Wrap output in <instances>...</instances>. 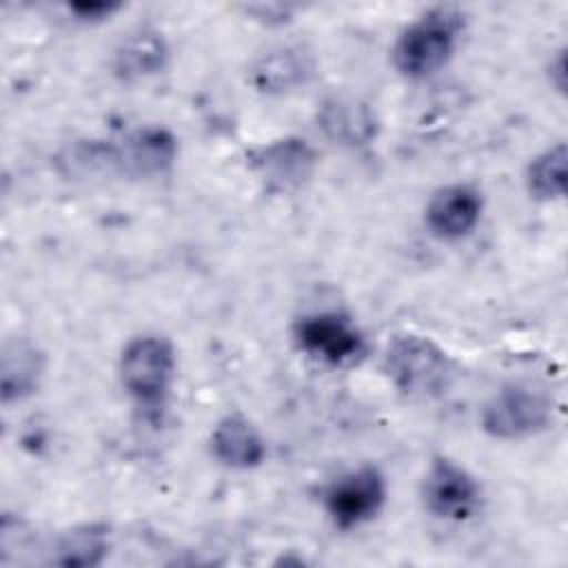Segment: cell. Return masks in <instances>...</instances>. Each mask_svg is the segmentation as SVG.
Here are the masks:
<instances>
[{
	"label": "cell",
	"mask_w": 568,
	"mask_h": 568,
	"mask_svg": "<svg viewBox=\"0 0 568 568\" xmlns=\"http://www.w3.org/2000/svg\"><path fill=\"white\" fill-rule=\"evenodd\" d=\"M464 16L453 7H435L408 24L393 47V62L406 78H426L453 55L464 27Z\"/></svg>",
	"instance_id": "obj_1"
},
{
	"label": "cell",
	"mask_w": 568,
	"mask_h": 568,
	"mask_svg": "<svg viewBox=\"0 0 568 568\" xmlns=\"http://www.w3.org/2000/svg\"><path fill=\"white\" fill-rule=\"evenodd\" d=\"M384 368L390 382L408 397L433 399L453 382V362L424 335H399L388 344Z\"/></svg>",
	"instance_id": "obj_2"
},
{
	"label": "cell",
	"mask_w": 568,
	"mask_h": 568,
	"mask_svg": "<svg viewBox=\"0 0 568 568\" xmlns=\"http://www.w3.org/2000/svg\"><path fill=\"white\" fill-rule=\"evenodd\" d=\"M175 355L164 337L144 335L131 339L120 357V379L126 393L142 406H158L173 382Z\"/></svg>",
	"instance_id": "obj_3"
},
{
	"label": "cell",
	"mask_w": 568,
	"mask_h": 568,
	"mask_svg": "<svg viewBox=\"0 0 568 568\" xmlns=\"http://www.w3.org/2000/svg\"><path fill=\"white\" fill-rule=\"evenodd\" d=\"M552 419L550 399L530 386L510 384L495 393L481 410V428L495 439H524Z\"/></svg>",
	"instance_id": "obj_4"
},
{
	"label": "cell",
	"mask_w": 568,
	"mask_h": 568,
	"mask_svg": "<svg viewBox=\"0 0 568 568\" xmlns=\"http://www.w3.org/2000/svg\"><path fill=\"white\" fill-rule=\"evenodd\" d=\"M422 497L424 506L435 517L464 521L479 510L481 488L466 468L453 459L437 457L424 475Z\"/></svg>",
	"instance_id": "obj_5"
},
{
	"label": "cell",
	"mask_w": 568,
	"mask_h": 568,
	"mask_svg": "<svg viewBox=\"0 0 568 568\" xmlns=\"http://www.w3.org/2000/svg\"><path fill=\"white\" fill-rule=\"evenodd\" d=\"M386 499L384 475L373 466H362L335 479L324 493V506L333 524L342 530L373 519Z\"/></svg>",
	"instance_id": "obj_6"
},
{
	"label": "cell",
	"mask_w": 568,
	"mask_h": 568,
	"mask_svg": "<svg viewBox=\"0 0 568 568\" xmlns=\"http://www.w3.org/2000/svg\"><path fill=\"white\" fill-rule=\"evenodd\" d=\"M297 346L331 366H344L355 362L364 353V337L339 313H313L295 326Z\"/></svg>",
	"instance_id": "obj_7"
},
{
	"label": "cell",
	"mask_w": 568,
	"mask_h": 568,
	"mask_svg": "<svg viewBox=\"0 0 568 568\" xmlns=\"http://www.w3.org/2000/svg\"><path fill=\"white\" fill-rule=\"evenodd\" d=\"M481 195L470 184H448L439 189L426 206V224L442 240L468 235L481 217Z\"/></svg>",
	"instance_id": "obj_8"
},
{
	"label": "cell",
	"mask_w": 568,
	"mask_h": 568,
	"mask_svg": "<svg viewBox=\"0 0 568 568\" xmlns=\"http://www.w3.org/2000/svg\"><path fill=\"white\" fill-rule=\"evenodd\" d=\"M315 162V151L300 138L275 140L253 155L255 171L273 189H295L304 184L311 178Z\"/></svg>",
	"instance_id": "obj_9"
},
{
	"label": "cell",
	"mask_w": 568,
	"mask_h": 568,
	"mask_svg": "<svg viewBox=\"0 0 568 568\" xmlns=\"http://www.w3.org/2000/svg\"><path fill=\"white\" fill-rule=\"evenodd\" d=\"M313 75V58L302 47H275L262 53L251 71V84L262 93H286Z\"/></svg>",
	"instance_id": "obj_10"
},
{
	"label": "cell",
	"mask_w": 568,
	"mask_h": 568,
	"mask_svg": "<svg viewBox=\"0 0 568 568\" xmlns=\"http://www.w3.org/2000/svg\"><path fill=\"white\" fill-rule=\"evenodd\" d=\"M211 453L220 464L246 470L262 464L266 448L257 428L244 415L231 413L215 424L211 433Z\"/></svg>",
	"instance_id": "obj_11"
},
{
	"label": "cell",
	"mask_w": 568,
	"mask_h": 568,
	"mask_svg": "<svg viewBox=\"0 0 568 568\" xmlns=\"http://www.w3.org/2000/svg\"><path fill=\"white\" fill-rule=\"evenodd\" d=\"M317 122L322 131L339 144H366L375 135V115L368 104L348 95L328 98L320 113Z\"/></svg>",
	"instance_id": "obj_12"
},
{
	"label": "cell",
	"mask_w": 568,
	"mask_h": 568,
	"mask_svg": "<svg viewBox=\"0 0 568 568\" xmlns=\"http://www.w3.org/2000/svg\"><path fill=\"white\" fill-rule=\"evenodd\" d=\"M169 58V47L160 31L142 27L131 31L115 49L113 71L122 80L149 78L164 69Z\"/></svg>",
	"instance_id": "obj_13"
},
{
	"label": "cell",
	"mask_w": 568,
	"mask_h": 568,
	"mask_svg": "<svg viewBox=\"0 0 568 568\" xmlns=\"http://www.w3.org/2000/svg\"><path fill=\"white\" fill-rule=\"evenodd\" d=\"M44 373V353L29 339L18 337L4 344L2 366H0V386L2 399L16 402L31 395Z\"/></svg>",
	"instance_id": "obj_14"
},
{
	"label": "cell",
	"mask_w": 568,
	"mask_h": 568,
	"mask_svg": "<svg viewBox=\"0 0 568 568\" xmlns=\"http://www.w3.org/2000/svg\"><path fill=\"white\" fill-rule=\"evenodd\" d=\"M175 153H178V144L169 131L158 126H146V129L133 131L124 140L120 149V162L133 173L153 175L169 169L171 162L175 160Z\"/></svg>",
	"instance_id": "obj_15"
},
{
	"label": "cell",
	"mask_w": 568,
	"mask_h": 568,
	"mask_svg": "<svg viewBox=\"0 0 568 568\" xmlns=\"http://www.w3.org/2000/svg\"><path fill=\"white\" fill-rule=\"evenodd\" d=\"M568 151L559 142L535 155L526 169V186L539 200H557L566 193Z\"/></svg>",
	"instance_id": "obj_16"
},
{
	"label": "cell",
	"mask_w": 568,
	"mask_h": 568,
	"mask_svg": "<svg viewBox=\"0 0 568 568\" xmlns=\"http://www.w3.org/2000/svg\"><path fill=\"white\" fill-rule=\"evenodd\" d=\"M109 552V535L104 526L84 524L69 530L58 548H55V564L87 568L98 566Z\"/></svg>",
	"instance_id": "obj_17"
},
{
	"label": "cell",
	"mask_w": 568,
	"mask_h": 568,
	"mask_svg": "<svg viewBox=\"0 0 568 568\" xmlns=\"http://www.w3.org/2000/svg\"><path fill=\"white\" fill-rule=\"evenodd\" d=\"M69 9L80 18V20H102L111 16L113 11L120 9L118 2H73Z\"/></svg>",
	"instance_id": "obj_18"
},
{
	"label": "cell",
	"mask_w": 568,
	"mask_h": 568,
	"mask_svg": "<svg viewBox=\"0 0 568 568\" xmlns=\"http://www.w3.org/2000/svg\"><path fill=\"white\" fill-rule=\"evenodd\" d=\"M550 82H552V87L557 89V91H561L564 93V89H566V51L564 49H559L557 53H555V58L550 60Z\"/></svg>",
	"instance_id": "obj_19"
}]
</instances>
